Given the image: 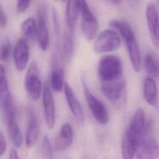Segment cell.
<instances>
[{
    "label": "cell",
    "mask_w": 159,
    "mask_h": 159,
    "mask_svg": "<svg viewBox=\"0 0 159 159\" xmlns=\"http://www.w3.org/2000/svg\"><path fill=\"white\" fill-rule=\"evenodd\" d=\"M52 20H53V24L55 32L57 35L60 32V22H59L58 12L55 8H53V9H52Z\"/></svg>",
    "instance_id": "cell-29"
},
{
    "label": "cell",
    "mask_w": 159,
    "mask_h": 159,
    "mask_svg": "<svg viewBox=\"0 0 159 159\" xmlns=\"http://www.w3.org/2000/svg\"><path fill=\"white\" fill-rule=\"evenodd\" d=\"M32 0H17V11L21 14L25 12L29 7Z\"/></svg>",
    "instance_id": "cell-28"
},
{
    "label": "cell",
    "mask_w": 159,
    "mask_h": 159,
    "mask_svg": "<svg viewBox=\"0 0 159 159\" xmlns=\"http://www.w3.org/2000/svg\"><path fill=\"white\" fill-rule=\"evenodd\" d=\"M63 49L65 55L68 57L71 55L73 49V40L71 34L65 36L63 41Z\"/></svg>",
    "instance_id": "cell-26"
},
{
    "label": "cell",
    "mask_w": 159,
    "mask_h": 159,
    "mask_svg": "<svg viewBox=\"0 0 159 159\" xmlns=\"http://www.w3.org/2000/svg\"><path fill=\"white\" fill-rule=\"evenodd\" d=\"M9 158L11 159H17L19 158L18 157V153L16 151V149L12 148L10 151V154H9Z\"/></svg>",
    "instance_id": "cell-32"
},
{
    "label": "cell",
    "mask_w": 159,
    "mask_h": 159,
    "mask_svg": "<svg viewBox=\"0 0 159 159\" xmlns=\"http://www.w3.org/2000/svg\"><path fill=\"white\" fill-rule=\"evenodd\" d=\"M73 130L69 123H65L55 138L54 148L57 151H61L68 148L73 143Z\"/></svg>",
    "instance_id": "cell-12"
},
{
    "label": "cell",
    "mask_w": 159,
    "mask_h": 159,
    "mask_svg": "<svg viewBox=\"0 0 159 159\" xmlns=\"http://www.w3.org/2000/svg\"><path fill=\"white\" fill-rule=\"evenodd\" d=\"M143 96L145 101L151 106L157 103V86L152 77L146 78L143 81Z\"/></svg>",
    "instance_id": "cell-19"
},
{
    "label": "cell",
    "mask_w": 159,
    "mask_h": 159,
    "mask_svg": "<svg viewBox=\"0 0 159 159\" xmlns=\"http://www.w3.org/2000/svg\"><path fill=\"white\" fill-rule=\"evenodd\" d=\"M98 74L101 81L116 80L122 76V66L120 59L113 55L103 56L99 60Z\"/></svg>",
    "instance_id": "cell-3"
},
{
    "label": "cell",
    "mask_w": 159,
    "mask_h": 159,
    "mask_svg": "<svg viewBox=\"0 0 159 159\" xmlns=\"http://www.w3.org/2000/svg\"><path fill=\"white\" fill-rule=\"evenodd\" d=\"M138 143L139 140L126 129L121 141V153L124 158L131 159L134 157Z\"/></svg>",
    "instance_id": "cell-18"
},
{
    "label": "cell",
    "mask_w": 159,
    "mask_h": 159,
    "mask_svg": "<svg viewBox=\"0 0 159 159\" xmlns=\"http://www.w3.org/2000/svg\"><path fill=\"white\" fill-rule=\"evenodd\" d=\"M111 25L119 33L127 47L129 58L134 70L138 72L140 70L141 57L139 44L131 27L125 22L113 20Z\"/></svg>",
    "instance_id": "cell-1"
},
{
    "label": "cell",
    "mask_w": 159,
    "mask_h": 159,
    "mask_svg": "<svg viewBox=\"0 0 159 159\" xmlns=\"http://www.w3.org/2000/svg\"><path fill=\"white\" fill-rule=\"evenodd\" d=\"M24 86L29 99L33 101H38L41 94L42 83L39 76L38 66L35 61L31 63L26 72Z\"/></svg>",
    "instance_id": "cell-8"
},
{
    "label": "cell",
    "mask_w": 159,
    "mask_h": 159,
    "mask_svg": "<svg viewBox=\"0 0 159 159\" xmlns=\"http://www.w3.org/2000/svg\"><path fill=\"white\" fill-rule=\"evenodd\" d=\"M9 93L8 82L4 66L0 64V102Z\"/></svg>",
    "instance_id": "cell-24"
},
{
    "label": "cell",
    "mask_w": 159,
    "mask_h": 159,
    "mask_svg": "<svg viewBox=\"0 0 159 159\" xmlns=\"http://www.w3.org/2000/svg\"><path fill=\"white\" fill-rule=\"evenodd\" d=\"M50 83L52 89L57 92L62 91L64 87V71L61 68H55L51 73Z\"/></svg>",
    "instance_id": "cell-20"
},
{
    "label": "cell",
    "mask_w": 159,
    "mask_h": 159,
    "mask_svg": "<svg viewBox=\"0 0 159 159\" xmlns=\"http://www.w3.org/2000/svg\"><path fill=\"white\" fill-rule=\"evenodd\" d=\"M112 3L116 4H118L119 3H120V2L122 1V0H110Z\"/></svg>",
    "instance_id": "cell-33"
},
{
    "label": "cell",
    "mask_w": 159,
    "mask_h": 159,
    "mask_svg": "<svg viewBox=\"0 0 159 159\" xmlns=\"http://www.w3.org/2000/svg\"><path fill=\"white\" fill-rule=\"evenodd\" d=\"M36 35L40 48L42 51H46L50 44V37L45 18L42 11L39 12L38 16Z\"/></svg>",
    "instance_id": "cell-14"
},
{
    "label": "cell",
    "mask_w": 159,
    "mask_h": 159,
    "mask_svg": "<svg viewBox=\"0 0 159 159\" xmlns=\"http://www.w3.org/2000/svg\"><path fill=\"white\" fill-rule=\"evenodd\" d=\"M120 43V37L117 32L111 29H106L97 37L93 48L95 52L104 53L117 50Z\"/></svg>",
    "instance_id": "cell-5"
},
{
    "label": "cell",
    "mask_w": 159,
    "mask_h": 159,
    "mask_svg": "<svg viewBox=\"0 0 159 159\" xmlns=\"http://www.w3.org/2000/svg\"><path fill=\"white\" fill-rule=\"evenodd\" d=\"M29 58V48L27 40L20 38L17 41L14 50V61L16 68L22 71L26 68Z\"/></svg>",
    "instance_id": "cell-11"
},
{
    "label": "cell",
    "mask_w": 159,
    "mask_h": 159,
    "mask_svg": "<svg viewBox=\"0 0 159 159\" xmlns=\"http://www.w3.org/2000/svg\"><path fill=\"white\" fill-rule=\"evenodd\" d=\"M82 84L86 102L94 119L100 124H107L109 120V114L105 105L91 93L84 80H83Z\"/></svg>",
    "instance_id": "cell-7"
},
{
    "label": "cell",
    "mask_w": 159,
    "mask_h": 159,
    "mask_svg": "<svg viewBox=\"0 0 159 159\" xmlns=\"http://www.w3.org/2000/svg\"><path fill=\"white\" fill-rule=\"evenodd\" d=\"M37 24L34 19L29 17L25 19L20 25V30L27 39H32L36 35Z\"/></svg>",
    "instance_id": "cell-22"
},
{
    "label": "cell",
    "mask_w": 159,
    "mask_h": 159,
    "mask_svg": "<svg viewBox=\"0 0 159 159\" xmlns=\"http://www.w3.org/2000/svg\"><path fill=\"white\" fill-rule=\"evenodd\" d=\"M42 148L43 153L48 158L53 157V152L52 147L50 143L49 136L47 134H45L42 139Z\"/></svg>",
    "instance_id": "cell-25"
},
{
    "label": "cell",
    "mask_w": 159,
    "mask_h": 159,
    "mask_svg": "<svg viewBox=\"0 0 159 159\" xmlns=\"http://www.w3.org/2000/svg\"><path fill=\"white\" fill-rule=\"evenodd\" d=\"M39 135V125L37 118L31 110L29 112L27 129L25 135V144L28 148H31L37 142Z\"/></svg>",
    "instance_id": "cell-16"
},
{
    "label": "cell",
    "mask_w": 159,
    "mask_h": 159,
    "mask_svg": "<svg viewBox=\"0 0 159 159\" xmlns=\"http://www.w3.org/2000/svg\"><path fill=\"white\" fill-rule=\"evenodd\" d=\"M55 1H57V0H55Z\"/></svg>",
    "instance_id": "cell-34"
},
{
    "label": "cell",
    "mask_w": 159,
    "mask_h": 159,
    "mask_svg": "<svg viewBox=\"0 0 159 159\" xmlns=\"http://www.w3.org/2000/svg\"><path fill=\"white\" fill-rule=\"evenodd\" d=\"M11 52V45L9 41L2 44L0 49V60L6 61L10 57Z\"/></svg>",
    "instance_id": "cell-27"
},
{
    "label": "cell",
    "mask_w": 159,
    "mask_h": 159,
    "mask_svg": "<svg viewBox=\"0 0 159 159\" xmlns=\"http://www.w3.org/2000/svg\"><path fill=\"white\" fill-rule=\"evenodd\" d=\"M8 132L9 134V137L13 143V145L16 148H19L22 146L23 142V137L22 134L20 130V129L17 124L12 125L11 127H7Z\"/></svg>",
    "instance_id": "cell-23"
},
{
    "label": "cell",
    "mask_w": 159,
    "mask_h": 159,
    "mask_svg": "<svg viewBox=\"0 0 159 159\" xmlns=\"http://www.w3.org/2000/svg\"><path fill=\"white\" fill-rule=\"evenodd\" d=\"M145 114L143 109L136 110L127 130L136 139L140 140L145 125Z\"/></svg>",
    "instance_id": "cell-15"
},
{
    "label": "cell",
    "mask_w": 159,
    "mask_h": 159,
    "mask_svg": "<svg viewBox=\"0 0 159 159\" xmlns=\"http://www.w3.org/2000/svg\"><path fill=\"white\" fill-rule=\"evenodd\" d=\"M101 86L104 96L111 102L118 106L124 104L126 98V86L122 76L111 81H101Z\"/></svg>",
    "instance_id": "cell-4"
},
{
    "label": "cell",
    "mask_w": 159,
    "mask_h": 159,
    "mask_svg": "<svg viewBox=\"0 0 159 159\" xmlns=\"http://www.w3.org/2000/svg\"><path fill=\"white\" fill-rule=\"evenodd\" d=\"M42 102L47 127L52 130L55 124V107L52 93L47 84L45 86L43 91Z\"/></svg>",
    "instance_id": "cell-10"
},
{
    "label": "cell",
    "mask_w": 159,
    "mask_h": 159,
    "mask_svg": "<svg viewBox=\"0 0 159 159\" xmlns=\"http://www.w3.org/2000/svg\"><path fill=\"white\" fill-rule=\"evenodd\" d=\"M151 122L145 124L142 135L139 141L135 155L140 159H153L158 157L159 145L150 135L152 128Z\"/></svg>",
    "instance_id": "cell-2"
},
{
    "label": "cell",
    "mask_w": 159,
    "mask_h": 159,
    "mask_svg": "<svg viewBox=\"0 0 159 159\" xmlns=\"http://www.w3.org/2000/svg\"><path fill=\"white\" fill-rule=\"evenodd\" d=\"M80 0H67L66 19L70 34H73L80 15Z\"/></svg>",
    "instance_id": "cell-17"
},
{
    "label": "cell",
    "mask_w": 159,
    "mask_h": 159,
    "mask_svg": "<svg viewBox=\"0 0 159 159\" xmlns=\"http://www.w3.org/2000/svg\"><path fill=\"white\" fill-rule=\"evenodd\" d=\"M80 14L81 17L83 34L88 40H92L97 35L98 23L91 11L86 0H80Z\"/></svg>",
    "instance_id": "cell-6"
},
{
    "label": "cell",
    "mask_w": 159,
    "mask_h": 159,
    "mask_svg": "<svg viewBox=\"0 0 159 159\" xmlns=\"http://www.w3.org/2000/svg\"><path fill=\"white\" fill-rule=\"evenodd\" d=\"M6 140L1 129L0 128V156L2 155L4 153L6 150Z\"/></svg>",
    "instance_id": "cell-30"
},
{
    "label": "cell",
    "mask_w": 159,
    "mask_h": 159,
    "mask_svg": "<svg viewBox=\"0 0 159 159\" xmlns=\"http://www.w3.org/2000/svg\"><path fill=\"white\" fill-rule=\"evenodd\" d=\"M63 89L66 101L71 112L76 119L80 122H83L84 120V112L73 90L66 82H65Z\"/></svg>",
    "instance_id": "cell-13"
},
{
    "label": "cell",
    "mask_w": 159,
    "mask_h": 159,
    "mask_svg": "<svg viewBox=\"0 0 159 159\" xmlns=\"http://www.w3.org/2000/svg\"><path fill=\"white\" fill-rule=\"evenodd\" d=\"M145 16L151 40L155 46L159 47V17L153 3L147 4Z\"/></svg>",
    "instance_id": "cell-9"
},
{
    "label": "cell",
    "mask_w": 159,
    "mask_h": 159,
    "mask_svg": "<svg viewBox=\"0 0 159 159\" xmlns=\"http://www.w3.org/2000/svg\"><path fill=\"white\" fill-rule=\"evenodd\" d=\"M7 23V18L3 7L0 5V27L4 28Z\"/></svg>",
    "instance_id": "cell-31"
},
{
    "label": "cell",
    "mask_w": 159,
    "mask_h": 159,
    "mask_svg": "<svg viewBox=\"0 0 159 159\" xmlns=\"http://www.w3.org/2000/svg\"><path fill=\"white\" fill-rule=\"evenodd\" d=\"M144 67L146 72L151 77L159 76V66L152 54H146L144 58Z\"/></svg>",
    "instance_id": "cell-21"
}]
</instances>
